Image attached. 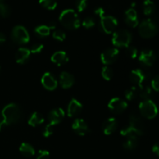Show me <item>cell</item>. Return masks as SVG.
<instances>
[{
  "mask_svg": "<svg viewBox=\"0 0 159 159\" xmlns=\"http://www.w3.org/2000/svg\"><path fill=\"white\" fill-rule=\"evenodd\" d=\"M22 116L21 108L16 103H9L2 111V120L0 122V130L3 127L16 124Z\"/></svg>",
  "mask_w": 159,
  "mask_h": 159,
  "instance_id": "6da1fadb",
  "label": "cell"
},
{
  "mask_svg": "<svg viewBox=\"0 0 159 159\" xmlns=\"http://www.w3.org/2000/svg\"><path fill=\"white\" fill-rule=\"evenodd\" d=\"M59 21L62 26L69 30H75L80 26L81 21L77 12L71 9H65L59 16Z\"/></svg>",
  "mask_w": 159,
  "mask_h": 159,
  "instance_id": "7a4b0ae2",
  "label": "cell"
},
{
  "mask_svg": "<svg viewBox=\"0 0 159 159\" xmlns=\"http://www.w3.org/2000/svg\"><path fill=\"white\" fill-rule=\"evenodd\" d=\"M139 34L143 38H152L158 32V27L156 23L151 19H147L141 22L139 25Z\"/></svg>",
  "mask_w": 159,
  "mask_h": 159,
  "instance_id": "3957f363",
  "label": "cell"
},
{
  "mask_svg": "<svg viewBox=\"0 0 159 159\" xmlns=\"http://www.w3.org/2000/svg\"><path fill=\"white\" fill-rule=\"evenodd\" d=\"M132 40V34L127 30H119L113 33L112 37V42L116 47H127L130 46Z\"/></svg>",
  "mask_w": 159,
  "mask_h": 159,
  "instance_id": "277c9868",
  "label": "cell"
},
{
  "mask_svg": "<svg viewBox=\"0 0 159 159\" xmlns=\"http://www.w3.org/2000/svg\"><path fill=\"white\" fill-rule=\"evenodd\" d=\"M139 111L142 116L147 119H154L158 115V110L156 104L150 100H143L139 104Z\"/></svg>",
  "mask_w": 159,
  "mask_h": 159,
  "instance_id": "5b68a950",
  "label": "cell"
},
{
  "mask_svg": "<svg viewBox=\"0 0 159 159\" xmlns=\"http://www.w3.org/2000/svg\"><path fill=\"white\" fill-rule=\"evenodd\" d=\"M12 40L17 44H25L30 40V35L27 30L23 26H16L11 34Z\"/></svg>",
  "mask_w": 159,
  "mask_h": 159,
  "instance_id": "8992f818",
  "label": "cell"
},
{
  "mask_svg": "<svg viewBox=\"0 0 159 159\" xmlns=\"http://www.w3.org/2000/svg\"><path fill=\"white\" fill-rule=\"evenodd\" d=\"M117 25V20L112 16H104L100 19V23H99L100 29L107 34H110L114 32Z\"/></svg>",
  "mask_w": 159,
  "mask_h": 159,
  "instance_id": "52a82bcc",
  "label": "cell"
},
{
  "mask_svg": "<svg viewBox=\"0 0 159 159\" xmlns=\"http://www.w3.org/2000/svg\"><path fill=\"white\" fill-rule=\"evenodd\" d=\"M120 51L117 48H108L101 54V61L106 65H109L116 61L119 57Z\"/></svg>",
  "mask_w": 159,
  "mask_h": 159,
  "instance_id": "ba28073f",
  "label": "cell"
},
{
  "mask_svg": "<svg viewBox=\"0 0 159 159\" xmlns=\"http://www.w3.org/2000/svg\"><path fill=\"white\" fill-rule=\"evenodd\" d=\"M108 107L113 113L120 114L127 110V102L120 98H113L109 102Z\"/></svg>",
  "mask_w": 159,
  "mask_h": 159,
  "instance_id": "9c48e42d",
  "label": "cell"
},
{
  "mask_svg": "<svg viewBox=\"0 0 159 159\" xmlns=\"http://www.w3.org/2000/svg\"><path fill=\"white\" fill-rule=\"evenodd\" d=\"M156 61V55L152 50H143L139 55V61L145 66H152Z\"/></svg>",
  "mask_w": 159,
  "mask_h": 159,
  "instance_id": "30bf717a",
  "label": "cell"
},
{
  "mask_svg": "<svg viewBox=\"0 0 159 159\" xmlns=\"http://www.w3.org/2000/svg\"><path fill=\"white\" fill-rule=\"evenodd\" d=\"M124 20L127 26L130 27L134 28L138 26L139 24V21H138L137 11L134 8H130L127 9L124 14Z\"/></svg>",
  "mask_w": 159,
  "mask_h": 159,
  "instance_id": "8fae6325",
  "label": "cell"
},
{
  "mask_svg": "<svg viewBox=\"0 0 159 159\" xmlns=\"http://www.w3.org/2000/svg\"><path fill=\"white\" fill-rule=\"evenodd\" d=\"M71 128L79 136H85L89 131L86 122L84 120L79 119V118L75 120L71 125Z\"/></svg>",
  "mask_w": 159,
  "mask_h": 159,
  "instance_id": "7c38bea8",
  "label": "cell"
},
{
  "mask_svg": "<svg viewBox=\"0 0 159 159\" xmlns=\"http://www.w3.org/2000/svg\"><path fill=\"white\" fill-rule=\"evenodd\" d=\"M65 116V111L61 108H56L50 111L48 113V120L49 124L55 126L60 124Z\"/></svg>",
  "mask_w": 159,
  "mask_h": 159,
  "instance_id": "4fadbf2b",
  "label": "cell"
},
{
  "mask_svg": "<svg viewBox=\"0 0 159 159\" xmlns=\"http://www.w3.org/2000/svg\"><path fill=\"white\" fill-rule=\"evenodd\" d=\"M41 83L46 89L52 91L57 86V82L54 76L50 72H46L43 74L41 78Z\"/></svg>",
  "mask_w": 159,
  "mask_h": 159,
  "instance_id": "5bb4252c",
  "label": "cell"
},
{
  "mask_svg": "<svg viewBox=\"0 0 159 159\" xmlns=\"http://www.w3.org/2000/svg\"><path fill=\"white\" fill-rule=\"evenodd\" d=\"M145 79H146L145 73L141 69L133 70L130 74V82H131L135 86H138V87L142 86V83L144 82Z\"/></svg>",
  "mask_w": 159,
  "mask_h": 159,
  "instance_id": "9a60e30c",
  "label": "cell"
},
{
  "mask_svg": "<svg viewBox=\"0 0 159 159\" xmlns=\"http://www.w3.org/2000/svg\"><path fill=\"white\" fill-rule=\"evenodd\" d=\"M129 122H130V126L138 130L141 134H144V124L139 114L137 113H132L130 116Z\"/></svg>",
  "mask_w": 159,
  "mask_h": 159,
  "instance_id": "2e32d148",
  "label": "cell"
},
{
  "mask_svg": "<svg viewBox=\"0 0 159 159\" xmlns=\"http://www.w3.org/2000/svg\"><path fill=\"white\" fill-rule=\"evenodd\" d=\"M82 105L79 100L76 99H71V101L69 102L68 105V108H67V113H68V116L69 117H73L75 116L82 111Z\"/></svg>",
  "mask_w": 159,
  "mask_h": 159,
  "instance_id": "e0dca14e",
  "label": "cell"
},
{
  "mask_svg": "<svg viewBox=\"0 0 159 159\" xmlns=\"http://www.w3.org/2000/svg\"><path fill=\"white\" fill-rule=\"evenodd\" d=\"M59 82H60L61 86L63 89H69L74 85L75 83V77L67 71H62L60 75L59 78Z\"/></svg>",
  "mask_w": 159,
  "mask_h": 159,
  "instance_id": "ac0fdd59",
  "label": "cell"
},
{
  "mask_svg": "<svg viewBox=\"0 0 159 159\" xmlns=\"http://www.w3.org/2000/svg\"><path fill=\"white\" fill-rule=\"evenodd\" d=\"M102 131L105 134L110 135L115 132L117 128V120L113 117H110L106 120L102 126Z\"/></svg>",
  "mask_w": 159,
  "mask_h": 159,
  "instance_id": "d6986e66",
  "label": "cell"
},
{
  "mask_svg": "<svg viewBox=\"0 0 159 159\" xmlns=\"http://www.w3.org/2000/svg\"><path fill=\"white\" fill-rule=\"evenodd\" d=\"M30 51L28 48H20L16 53V61L20 65L26 63L30 57Z\"/></svg>",
  "mask_w": 159,
  "mask_h": 159,
  "instance_id": "ffe728a7",
  "label": "cell"
},
{
  "mask_svg": "<svg viewBox=\"0 0 159 159\" xmlns=\"http://www.w3.org/2000/svg\"><path fill=\"white\" fill-rule=\"evenodd\" d=\"M51 60L53 63L57 65V66H61L68 61V57L65 51H60L54 53L51 56Z\"/></svg>",
  "mask_w": 159,
  "mask_h": 159,
  "instance_id": "44dd1931",
  "label": "cell"
},
{
  "mask_svg": "<svg viewBox=\"0 0 159 159\" xmlns=\"http://www.w3.org/2000/svg\"><path fill=\"white\" fill-rule=\"evenodd\" d=\"M120 134L121 136L125 137L126 138H136V139H138L140 137L142 136L143 134H141L138 130L129 125L127 127H124L120 130Z\"/></svg>",
  "mask_w": 159,
  "mask_h": 159,
  "instance_id": "7402d4cb",
  "label": "cell"
},
{
  "mask_svg": "<svg viewBox=\"0 0 159 159\" xmlns=\"http://www.w3.org/2000/svg\"><path fill=\"white\" fill-rule=\"evenodd\" d=\"M43 122H44V118L42 116V114H40L38 112H34L31 114L30 117L28 120V124L31 127H35L40 126Z\"/></svg>",
  "mask_w": 159,
  "mask_h": 159,
  "instance_id": "603a6c76",
  "label": "cell"
},
{
  "mask_svg": "<svg viewBox=\"0 0 159 159\" xmlns=\"http://www.w3.org/2000/svg\"><path fill=\"white\" fill-rule=\"evenodd\" d=\"M19 150H20V153L26 158H30L35 155V150H34V147L28 143H22Z\"/></svg>",
  "mask_w": 159,
  "mask_h": 159,
  "instance_id": "cb8c5ba5",
  "label": "cell"
},
{
  "mask_svg": "<svg viewBox=\"0 0 159 159\" xmlns=\"http://www.w3.org/2000/svg\"><path fill=\"white\" fill-rule=\"evenodd\" d=\"M139 96L143 100H150L153 96V89L149 86H141L139 89Z\"/></svg>",
  "mask_w": 159,
  "mask_h": 159,
  "instance_id": "d4e9b609",
  "label": "cell"
},
{
  "mask_svg": "<svg viewBox=\"0 0 159 159\" xmlns=\"http://www.w3.org/2000/svg\"><path fill=\"white\" fill-rule=\"evenodd\" d=\"M139 89L140 87L138 88V86H132L129 88L128 89L126 90L125 92V97L127 100L133 101L136 99L139 96Z\"/></svg>",
  "mask_w": 159,
  "mask_h": 159,
  "instance_id": "484cf974",
  "label": "cell"
},
{
  "mask_svg": "<svg viewBox=\"0 0 159 159\" xmlns=\"http://www.w3.org/2000/svg\"><path fill=\"white\" fill-rule=\"evenodd\" d=\"M142 8L143 12L146 16L152 15L155 11V5L152 0H144Z\"/></svg>",
  "mask_w": 159,
  "mask_h": 159,
  "instance_id": "4316f807",
  "label": "cell"
},
{
  "mask_svg": "<svg viewBox=\"0 0 159 159\" xmlns=\"http://www.w3.org/2000/svg\"><path fill=\"white\" fill-rule=\"evenodd\" d=\"M40 6L48 10H54L57 6L56 0H39Z\"/></svg>",
  "mask_w": 159,
  "mask_h": 159,
  "instance_id": "83f0119b",
  "label": "cell"
},
{
  "mask_svg": "<svg viewBox=\"0 0 159 159\" xmlns=\"http://www.w3.org/2000/svg\"><path fill=\"white\" fill-rule=\"evenodd\" d=\"M138 139H136V138H126V141L124 142L123 146H124L126 150L132 151L138 147Z\"/></svg>",
  "mask_w": 159,
  "mask_h": 159,
  "instance_id": "f1b7e54d",
  "label": "cell"
},
{
  "mask_svg": "<svg viewBox=\"0 0 159 159\" xmlns=\"http://www.w3.org/2000/svg\"><path fill=\"white\" fill-rule=\"evenodd\" d=\"M51 30L46 25H40L35 28V33L40 37H48L51 33Z\"/></svg>",
  "mask_w": 159,
  "mask_h": 159,
  "instance_id": "f546056e",
  "label": "cell"
},
{
  "mask_svg": "<svg viewBox=\"0 0 159 159\" xmlns=\"http://www.w3.org/2000/svg\"><path fill=\"white\" fill-rule=\"evenodd\" d=\"M11 14V9L7 4L2 2H0V16L3 18L9 16Z\"/></svg>",
  "mask_w": 159,
  "mask_h": 159,
  "instance_id": "4dcf8cb0",
  "label": "cell"
},
{
  "mask_svg": "<svg viewBox=\"0 0 159 159\" xmlns=\"http://www.w3.org/2000/svg\"><path fill=\"white\" fill-rule=\"evenodd\" d=\"M101 74H102V78H103L105 80L110 81L111 80L112 78H113V71L112 68H110V67L105 66L102 68Z\"/></svg>",
  "mask_w": 159,
  "mask_h": 159,
  "instance_id": "1f68e13d",
  "label": "cell"
},
{
  "mask_svg": "<svg viewBox=\"0 0 159 159\" xmlns=\"http://www.w3.org/2000/svg\"><path fill=\"white\" fill-rule=\"evenodd\" d=\"M53 37L55 40H58V41H64L66 38V34L64 32L63 30H56L53 32L52 34Z\"/></svg>",
  "mask_w": 159,
  "mask_h": 159,
  "instance_id": "d6a6232c",
  "label": "cell"
},
{
  "mask_svg": "<svg viewBox=\"0 0 159 159\" xmlns=\"http://www.w3.org/2000/svg\"><path fill=\"white\" fill-rule=\"evenodd\" d=\"M96 25V21L93 17H86L82 21V26L85 28V29H90V28L93 27Z\"/></svg>",
  "mask_w": 159,
  "mask_h": 159,
  "instance_id": "836d02e7",
  "label": "cell"
},
{
  "mask_svg": "<svg viewBox=\"0 0 159 159\" xmlns=\"http://www.w3.org/2000/svg\"><path fill=\"white\" fill-rule=\"evenodd\" d=\"M88 6V0H76L75 6L79 12H83Z\"/></svg>",
  "mask_w": 159,
  "mask_h": 159,
  "instance_id": "e575fe53",
  "label": "cell"
},
{
  "mask_svg": "<svg viewBox=\"0 0 159 159\" xmlns=\"http://www.w3.org/2000/svg\"><path fill=\"white\" fill-rule=\"evenodd\" d=\"M126 54L130 58L134 59L138 56V50L136 48L133 46H128L126 48Z\"/></svg>",
  "mask_w": 159,
  "mask_h": 159,
  "instance_id": "d590c367",
  "label": "cell"
},
{
  "mask_svg": "<svg viewBox=\"0 0 159 159\" xmlns=\"http://www.w3.org/2000/svg\"><path fill=\"white\" fill-rule=\"evenodd\" d=\"M54 125H52L51 124H48L44 127V129L43 130V133H42L43 137H45V138H49L50 136H51L53 134V133H54Z\"/></svg>",
  "mask_w": 159,
  "mask_h": 159,
  "instance_id": "8d00e7d4",
  "label": "cell"
},
{
  "mask_svg": "<svg viewBox=\"0 0 159 159\" xmlns=\"http://www.w3.org/2000/svg\"><path fill=\"white\" fill-rule=\"evenodd\" d=\"M43 49V45L42 43H34L31 46L30 49V53H33V54H38V53H40Z\"/></svg>",
  "mask_w": 159,
  "mask_h": 159,
  "instance_id": "74e56055",
  "label": "cell"
},
{
  "mask_svg": "<svg viewBox=\"0 0 159 159\" xmlns=\"http://www.w3.org/2000/svg\"><path fill=\"white\" fill-rule=\"evenodd\" d=\"M50 152L46 150H40L37 153V159H49Z\"/></svg>",
  "mask_w": 159,
  "mask_h": 159,
  "instance_id": "f35d334b",
  "label": "cell"
},
{
  "mask_svg": "<svg viewBox=\"0 0 159 159\" xmlns=\"http://www.w3.org/2000/svg\"><path fill=\"white\" fill-rule=\"evenodd\" d=\"M152 89L155 92H159V75L155 76L152 80Z\"/></svg>",
  "mask_w": 159,
  "mask_h": 159,
  "instance_id": "ab89813d",
  "label": "cell"
},
{
  "mask_svg": "<svg viewBox=\"0 0 159 159\" xmlns=\"http://www.w3.org/2000/svg\"><path fill=\"white\" fill-rule=\"evenodd\" d=\"M95 14L100 17L101 19L105 16V11H104V9L102 7H98L95 9Z\"/></svg>",
  "mask_w": 159,
  "mask_h": 159,
  "instance_id": "60d3db41",
  "label": "cell"
},
{
  "mask_svg": "<svg viewBox=\"0 0 159 159\" xmlns=\"http://www.w3.org/2000/svg\"><path fill=\"white\" fill-rule=\"evenodd\" d=\"M152 152L153 153H155V155L159 156V142L155 143V144L152 147Z\"/></svg>",
  "mask_w": 159,
  "mask_h": 159,
  "instance_id": "b9f144b4",
  "label": "cell"
},
{
  "mask_svg": "<svg viewBox=\"0 0 159 159\" xmlns=\"http://www.w3.org/2000/svg\"><path fill=\"white\" fill-rule=\"evenodd\" d=\"M48 26H49L50 29H51V30H54L56 28V26H57V25H56V22L51 21V23H50L48 25Z\"/></svg>",
  "mask_w": 159,
  "mask_h": 159,
  "instance_id": "7bdbcfd3",
  "label": "cell"
},
{
  "mask_svg": "<svg viewBox=\"0 0 159 159\" xmlns=\"http://www.w3.org/2000/svg\"><path fill=\"white\" fill-rule=\"evenodd\" d=\"M5 41H6V36L4 34L0 32V43H4Z\"/></svg>",
  "mask_w": 159,
  "mask_h": 159,
  "instance_id": "ee69618b",
  "label": "cell"
},
{
  "mask_svg": "<svg viewBox=\"0 0 159 159\" xmlns=\"http://www.w3.org/2000/svg\"><path fill=\"white\" fill-rule=\"evenodd\" d=\"M3 1H4V0H0V2H2Z\"/></svg>",
  "mask_w": 159,
  "mask_h": 159,
  "instance_id": "f6af8a7d",
  "label": "cell"
}]
</instances>
